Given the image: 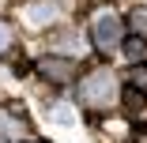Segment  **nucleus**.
<instances>
[{"mask_svg":"<svg viewBox=\"0 0 147 143\" xmlns=\"http://www.w3.org/2000/svg\"><path fill=\"white\" fill-rule=\"evenodd\" d=\"M136 26H147V11H136Z\"/></svg>","mask_w":147,"mask_h":143,"instance_id":"6","label":"nucleus"},{"mask_svg":"<svg viewBox=\"0 0 147 143\" xmlns=\"http://www.w3.org/2000/svg\"><path fill=\"white\" fill-rule=\"evenodd\" d=\"M53 19H57V0H38V4L23 8V23H30V26H45Z\"/></svg>","mask_w":147,"mask_h":143,"instance_id":"3","label":"nucleus"},{"mask_svg":"<svg viewBox=\"0 0 147 143\" xmlns=\"http://www.w3.org/2000/svg\"><path fill=\"white\" fill-rule=\"evenodd\" d=\"M113 94H117V79H113L109 72H94L91 79L83 83V98L94 102V105H106Z\"/></svg>","mask_w":147,"mask_h":143,"instance_id":"1","label":"nucleus"},{"mask_svg":"<svg viewBox=\"0 0 147 143\" xmlns=\"http://www.w3.org/2000/svg\"><path fill=\"white\" fill-rule=\"evenodd\" d=\"M53 121H57V124H64V128L76 124V109H72V105H53Z\"/></svg>","mask_w":147,"mask_h":143,"instance_id":"4","label":"nucleus"},{"mask_svg":"<svg viewBox=\"0 0 147 143\" xmlns=\"http://www.w3.org/2000/svg\"><path fill=\"white\" fill-rule=\"evenodd\" d=\"M94 42L102 49H113L117 42H121V19H117L113 11H98L94 15Z\"/></svg>","mask_w":147,"mask_h":143,"instance_id":"2","label":"nucleus"},{"mask_svg":"<svg viewBox=\"0 0 147 143\" xmlns=\"http://www.w3.org/2000/svg\"><path fill=\"white\" fill-rule=\"evenodd\" d=\"M8 42H11V30H8L4 23H0V49H8Z\"/></svg>","mask_w":147,"mask_h":143,"instance_id":"5","label":"nucleus"}]
</instances>
